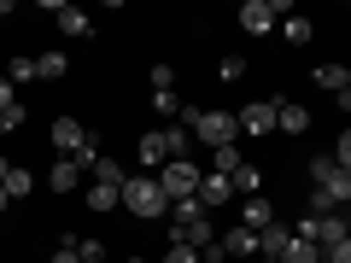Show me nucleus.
Returning a JSON list of instances; mask_svg holds the SVG:
<instances>
[{
    "instance_id": "obj_15",
    "label": "nucleus",
    "mask_w": 351,
    "mask_h": 263,
    "mask_svg": "<svg viewBox=\"0 0 351 263\" xmlns=\"http://www.w3.org/2000/svg\"><path fill=\"white\" fill-rule=\"evenodd\" d=\"M316 88H328V94H351V71H346V64H316Z\"/></svg>"
},
{
    "instance_id": "obj_17",
    "label": "nucleus",
    "mask_w": 351,
    "mask_h": 263,
    "mask_svg": "<svg viewBox=\"0 0 351 263\" xmlns=\"http://www.w3.org/2000/svg\"><path fill=\"white\" fill-rule=\"evenodd\" d=\"M164 152H170V158H193V135L182 123H170L164 129Z\"/></svg>"
},
{
    "instance_id": "obj_5",
    "label": "nucleus",
    "mask_w": 351,
    "mask_h": 263,
    "mask_svg": "<svg viewBox=\"0 0 351 263\" xmlns=\"http://www.w3.org/2000/svg\"><path fill=\"white\" fill-rule=\"evenodd\" d=\"M276 18H287V0H246V6H240V24H246L252 36L276 29Z\"/></svg>"
},
{
    "instance_id": "obj_3",
    "label": "nucleus",
    "mask_w": 351,
    "mask_h": 263,
    "mask_svg": "<svg viewBox=\"0 0 351 263\" xmlns=\"http://www.w3.org/2000/svg\"><path fill=\"white\" fill-rule=\"evenodd\" d=\"M152 181H158L164 188V199H193V193H199V164L193 158H170V164H158V175H152Z\"/></svg>"
},
{
    "instance_id": "obj_27",
    "label": "nucleus",
    "mask_w": 351,
    "mask_h": 263,
    "mask_svg": "<svg viewBox=\"0 0 351 263\" xmlns=\"http://www.w3.org/2000/svg\"><path fill=\"white\" fill-rule=\"evenodd\" d=\"M311 216H339V205H334V199H328V193H322V188H316V193H311Z\"/></svg>"
},
{
    "instance_id": "obj_4",
    "label": "nucleus",
    "mask_w": 351,
    "mask_h": 263,
    "mask_svg": "<svg viewBox=\"0 0 351 263\" xmlns=\"http://www.w3.org/2000/svg\"><path fill=\"white\" fill-rule=\"evenodd\" d=\"M311 181H316L334 205L351 199V170H346V164H334V158H311Z\"/></svg>"
},
{
    "instance_id": "obj_23",
    "label": "nucleus",
    "mask_w": 351,
    "mask_h": 263,
    "mask_svg": "<svg viewBox=\"0 0 351 263\" xmlns=\"http://www.w3.org/2000/svg\"><path fill=\"white\" fill-rule=\"evenodd\" d=\"M281 36H287L293 47H304V41L316 36V24H311V18H287V24H281Z\"/></svg>"
},
{
    "instance_id": "obj_6",
    "label": "nucleus",
    "mask_w": 351,
    "mask_h": 263,
    "mask_svg": "<svg viewBox=\"0 0 351 263\" xmlns=\"http://www.w3.org/2000/svg\"><path fill=\"white\" fill-rule=\"evenodd\" d=\"M234 129H246V135H276V100H246V112H234Z\"/></svg>"
},
{
    "instance_id": "obj_12",
    "label": "nucleus",
    "mask_w": 351,
    "mask_h": 263,
    "mask_svg": "<svg viewBox=\"0 0 351 263\" xmlns=\"http://www.w3.org/2000/svg\"><path fill=\"white\" fill-rule=\"evenodd\" d=\"M135 158L147 164V175L158 170V164H170V152H164V129H147V135H141V147H135Z\"/></svg>"
},
{
    "instance_id": "obj_20",
    "label": "nucleus",
    "mask_w": 351,
    "mask_h": 263,
    "mask_svg": "<svg viewBox=\"0 0 351 263\" xmlns=\"http://www.w3.org/2000/svg\"><path fill=\"white\" fill-rule=\"evenodd\" d=\"M240 164H246V158H240V140H234V147H217V152H211V175H234Z\"/></svg>"
},
{
    "instance_id": "obj_7",
    "label": "nucleus",
    "mask_w": 351,
    "mask_h": 263,
    "mask_svg": "<svg viewBox=\"0 0 351 263\" xmlns=\"http://www.w3.org/2000/svg\"><path fill=\"white\" fill-rule=\"evenodd\" d=\"M82 140H88V129L76 123V117H53V152H59V158H76Z\"/></svg>"
},
{
    "instance_id": "obj_28",
    "label": "nucleus",
    "mask_w": 351,
    "mask_h": 263,
    "mask_svg": "<svg viewBox=\"0 0 351 263\" xmlns=\"http://www.w3.org/2000/svg\"><path fill=\"white\" fill-rule=\"evenodd\" d=\"M164 263H199V251H193V246H176V240H170V251H164Z\"/></svg>"
},
{
    "instance_id": "obj_22",
    "label": "nucleus",
    "mask_w": 351,
    "mask_h": 263,
    "mask_svg": "<svg viewBox=\"0 0 351 263\" xmlns=\"http://www.w3.org/2000/svg\"><path fill=\"white\" fill-rule=\"evenodd\" d=\"M152 112L158 117H182V94H176V88H152Z\"/></svg>"
},
{
    "instance_id": "obj_37",
    "label": "nucleus",
    "mask_w": 351,
    "mask_h": 263,
    "mask_svg": "<svg viewBox=\"0 0 351 263\" xmlns=\"http://www.w3.org/2000/svg\"><path fill=\"white\" fill-rule=\"evenodd\" d=\"M258 263H276V258H258Z\"/></svg>"
},
{
    "instance_id": "obj_14",
    "label": "nucleus",
    "mask_w": 351,
    "mask_h": 263,
    "mask_svg": "<svg viewBox=\"0 0 351 263\" xmlns=\"http://www.w3.org/2000/svg\"><path fill=\"white\" fill-rule=\"evenodd\" d=\"M47 188H53V193H76V188H82V170H76L71 158H53V170H47Z\"/></svg>"
},
{
    "instance_id": "obj_33",
    "label": "nucleus",
    "mask_w": 351,
    "mask_h": 263,
    "mask_svg": "<svg viewBox=\"0 0 351 263\" xmlns=\"http://www.w3.org/2000/svg\"><path fill=\"white\" fill-rule=\"evenodd\" d=\"M53 263H76V251H71V246H59V251H53Z\"/></svg>"
},
{
    "instance_id": "obj_30",
    "label": "nucleus",
    "mask_w": 351,
    "mask_h": 263,
    "mask_svg": "<svg viewBox=\"0 0 351 263\" xmlns=\"http://www.w3.org/2000/svg\"><path fill=\"white\" fill-rule=\"evenodd\" d=\"M322 263H351V240L346 246H322Z\"/></svg>"
},
{
    "instance_id": "obj_2",
    "label": "nucleus",
    "mask_w": 351,
    "mask_h": 263,
    "mask_svg": "<svg viewBox=\"0 0 351 263\" xmlns=\"http://www.w3.org/2000/svg\"><path fill=\"white\" fill-rule=\"evenodd\" d=\"M182 117H188L182 129H188V135H199L211 152H217V147H234V140H240L234 112H199V105H182Z\"/></svg>"
},
{
    "instance_id": "obj_32",
    "label": "nucleus",
    "mask_w": 351,
    "mask_h": 263,
    "mask_svg": "<svg viewBox=\"0 0 351 263\" xmlns=\"http://www.w3.org/2000/svg\"><path fill=\"white\" fill-rule=\"evenodd\" d=\"M12 105H18V100H12V82L0 76V112H12Z\"/></svg>"
},
{
    "instance_id": "obj_1",
    "label": "nucleus",
    "mask_w": 351,
    "mask_h": 263,
    "mask_svg": "<svg viewBox=\"0 0 351 263\" xmlns=\"http://www.w3.org/2000/svg\"><path fill=\"white\" fill-rule=\"evenodd\" d=\"M117 205L135 216H147V223H158V216H170V199H164V188L152 181V175H123V188H117Z\"/></svg>"
},
{
    "instance_id": "obj_21",
    "label": "nucleus",
    "mask_w": 351,
    "mask_h": 263,
    "mask_svg": "<svg viewBox=\"0 0 351 263\" xmlns=\"http://www.w3.org/2000/svg\"><path fill=\"white\" fill-rule=\"evenodd\" d=\"M82 199H88V211H112V205H117V188H112V181H88Z\"/></svg>"
},
{
    "instance_id": "obj_8",
    "label": "nucleus",
    "mask_w": 351,
    "mask_h": 263,
    "mask_svg": "<svg viewBox=\"0 0 351 263\" xmlns=\"http://www.w3.org/2000/svg\"><path fill=\"white\" fill-rule=\"evenodd\" d=\"M47 12L59 18V29H64V36H76V41H82V36H94V18H88L82 6H59V0H53Z\"/></svg>"
},
{
    "instance_id": "obj_24",
    "label": "nucleus",
    "mask_w": 351,
    "mask_h": 263,
    "mask_svg": "<svg viewBox=\"0 0 351 263\" xmlns=\"http://www.w3.org/2000/svg\"><path fill=\"white\" fill-rule=\"evenodd\" d=\"M76 263H106V240H76Z\"/></svg>"
},
{
    "instance_id": "obj_10",
    "label": "nucleus",
    "mask_w": 351,
    "mask_h": 263,
    "mask_svg": "<svg viewBox=\"0 0 351 263\" xmlns=\"http://www.w3.org/2000/svg\"><path fill=\"white\" fill-rule=\"evenodd\" d=\"M217 251H223V258H258V234H252V228H228L223 240H217Z\"/></svg>"
},
{
    "instance_id": "obj_34",
    "label": "nucleus",
    "mask_w": 351,
    "mask_h": 263,
    "mask_svg": "<svg viewBox=\"0 0 351 263\" xmlns=\"http://www.w3.org/2000/svg\"><path fill=\"white\" fill-rule=\"evenodd\" d=\"M6 170H12V164H6V158H0V181H6Z\"/></svg>"
},
{
    "instance_id": "obj_35",
    "label": "nucleus",
    "mask_w": 351,
    "mask_h": 263,
    "mask_svg": "<svg viewBox=\"0 0 351 263\" xmlns=\"http://www.w3.org/2000/svg\"><path fill=\"white\" fill-rule=\"evenodd\" d=\"M6 205H12V199H6V188H0V211H6Z\"/></svg>"
},
{
    "instance_id": "obj_31",
    "label": "nucleus",
    "mask_w": 351,
    "mask_h": 263,
    "mask_svg": "<svg viewBox=\"0 0 351 263\" xmlns=\"http://www.w3.org/2000/svg\"><path fill=\"white\" fill-rule=\"evenodd\" d=\"M152 88H176V71H170V64H152Z\"/></svg>"
},
{
    "instance_id": "obj_13",
    "label": "nucleus",
    "mask_w": 351,
    "mask_h": 263,
    "mask_svg": "<svg viewBox=\"0 0 351 263\" xmlns=\"http://www.w3.org/2000/svg\"><path fill=\"white\" fill-rule=\"evenodd\" d=\"M276 129H287V135H304V129H311V112H304L299 100H276Z\"/></svg>"
},
{
    "instance_id": "obj_25",
    "label": "nucleus",
    "mask_w": 351,
    "mask_h": 263,
    "mask_svg": "<svg viewBox=\"0 0 351 263\" xmlns=\"http://www.w3.org/2000/svg\"><path fill=\"white\" fill-rule=\"evenodd\" d=\"M6 82H36V59H12L6 64Z\"/></svg>"
},
{
    "instance_id": "obj_16",
    "label": "nucleus",
    "mask_w": 351,
    "mask_h": 263,
    "mask_svg": "<svg viewBox=\"0 0 351 263\" xmlns=\"http://www.w3.org/2000/svg\"><path fill=\"white\" fill-rule=\"evenodd\" d=\"M0 188H6V199H29V188H36V175H29L24 164H12V170H6V181H0Z\"/></svg>"
},
{
    "instance_id": "obj_26",
    "label": "nucleus",
    "mask_w": 351,
    "mask_h": 263,
    "mask_svg": "<svg viewBox=\"0 0 351 263\" xmlns=\"http://www.w3.org/2000/svg\"><path fill=\"white\" fill-rule=\"evenodd\" d=\"M217 76H223V82H240V76H246V59H234V53H228V59L217 64Z\"/></svg>"
},
{
    "instance_id": "obj_9",
    "label": "nucleus",
    "mask_w": 351,
    "mask_h": 263,
    "mask_svg": "<svg viewBox=\"0 0 351 263\" xmlns=\"http://www.w3.org/2000/svg\"><path fill=\"white\" fill-rule=\"evenodd\" d=\"M269 223H276V205L263 199V193L240 199V228H252V234H258V228H269Z\"/></svg>"
},
{
    "instance_id": "obj_29",
    "label": "nucleus",
    "mask_w": 351,
    "mask_h": 263,
    "mask_svg": "<svg viewBox=\"0 0 351 263\" xmlns=\"http://www.w3.org/2000/svg\"><path fill=\"white\" fill-rule=\"evenodd\" d=\"M12 129H24V105H12V112H0V135H12Z\"/></svg>"
},
{
    "instance_id": "obj_36",
    "label": "nucleus",
    "mask_w": 351,
    "mask_h": 263,
    "mask_svg": "<svg viewBox=\"0 0 351 263\" xmlns=\"http://www.w3.org/2000/svg\"><path fill=\"white\" fill-rule=\"evenodd\" d=\"M129 263H147V258H129Z\"/></svg>"
},
{
    "instance_id": "obj_18",
    "label": "nucleus",
    "mask_w": 351,
    "mask_h": 263,
    "mask_svg": "<svg viewBox=\"0 0 351 263\" xmlns=\"http://www.w3.org/2000/svg\"><path fill=\"white\" fill-rule=\"evenodd\" d=\"M64 71H71V59H64L59 47H53V53H41V59H36V76H41V82H59Z\"/></svg>"
},
{
    "instance_id": "obj_19",
    "label": "nucleus",
    "mask_w": 351,
    "mask_h": 263,
    "mask_svg": "<svg viewBox=\"0 0 351 263\" xmlns=\"http://www.w3.org/2000/svg\"><path fill=\"white\" fill-rule=\"evenodd\" d=\"M281 263H322V246H316V240H287Z\"/></svg>"
},
{
    "instance_id": "obj_11",
    "label": "nucleus",
    "mask_w": 351,
    "mask_h": 263,
    "mask_svg": "<svg viewBox=\"0 0 351 263\" xmlns=\"http://www.w3.org/2000/svg\"><path fill=\"white\" fill-rule=\"evenodd\" d=\"M193 199H199V211H211V205L234 199V188H228V175H199V193H193Z\"/></svg>"
}]
</instances>
